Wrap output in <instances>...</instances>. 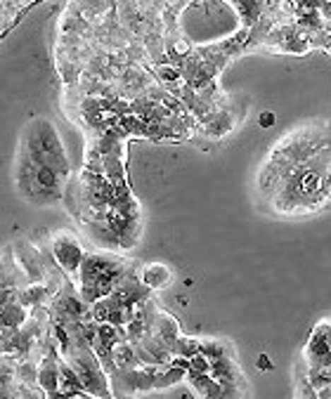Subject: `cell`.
<instances>
[{"mask_svg":"<svg viewBox=\"0 0 331 399\" xmlns=\"http://www.w3.org/2000/svg\"><path fill=\"white\" fill-rule=\"evenodd\" d=\"M52 253H54V258H57V263L62 265V270H66L71 277L76 274V270H81L83 258H86L79 239L66 232H62L52 239Z\"/></svg>","mask_w":331,"mask_h":399,"instance_id":"cell-1","label":"cell"},{"mask_svg":"<svg viewBox=\"0 0 331 399\" xmlns=\"http://www.w3.org/2000/svg\"><path fill=\"white\" fill-rule=\"evenodd\" d=\"M158 73L163 76V81H175L178 78V71H173V69H161Z\"/></svg>","mask_w":331,"mask_h":399,"instance_id":"cell-5","label":"cell"},{"mask_svg":"<svg viewBox=\"0 0 331 399\" xmlns=\"http://www.w3.org/2000/svg\"><path fill=\"white\" fill-rule=\"evenodd\" d=\"M274 123V114H270V112H265L263 116H260V126L263 128H267V126H272Z\"/></svg>","mask_w":331,"mask_h":399,"instance_id":"cell-4","label":"cell"},{"mask_svg":"<svg viewBox=\"0 0 331 399\" xmlns=\"http://www.w3.org/2000/svg\"><path fill=\"white\" fill-rule=\"evenodd\" d=\"M40 385L45 388V392H50V395H54L57 392V385L62 383V376H57V371H54V367L50 362H45V367L40 369Z\"/></svg>","mask_w":331,"mask_h":399,"instance_id":"cell-3","label":"cell"},{"mask_svg":"<svg viewBox=\"0 0 331 399\" xmlns=\"http://www.w3.org/2000/svg\"><path fill=\"white\" fill-rule=\"evenodd\" d=\"M142 281L151 288H158V286H166L170 281V272L166 270L163 265H149L147 270L142 274Z\"/></svg>","mask_w":331,"mask_h":399,"instance_id":"cell-2","label":"cell"}]
</instances>
